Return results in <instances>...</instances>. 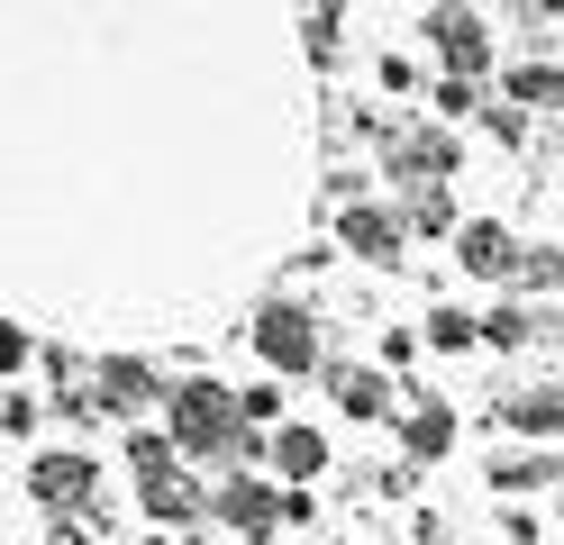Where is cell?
Listing matches in <instances>:
<instances>
[{"mask_svg": "<svg viewBox=\"0 0 564 545\" xmlns=\"http://www.w3.org/2000/svg\"><path fill=\"white\" fill-rule=\"evenodd\" d=\"M164 446L173 455H264L256 427L237 418V391L228 382H173L164 391Z\"/></svg>", "mask_w": 564, "mask_h": 545, "instance_id": "cell-1", "label": "cell"}, {"mask_svg": "<svg viewBox=\"0 0 564 545\" xmlns=\"http://www.w3.org/2000/svg\"><path fill=\"white\" fill-rule=\"evenodd\" d=\"M128 464H137V500H147V519H164V527H183V519H200V482L183 464H173V446L164 436H128Z\"/></svg>", "mask_w": 564, "mask_h": 545, "instance_id": "cell-2", "label": "cell"}, {"mask_svg": "<svg viewBox=\"0 0 564 545\" xmlns=\"http://www.w3.org/2000/svg\"><path fill=\"white\" fill-rule=\"evenodd\" d=\"M246 337H256V355L273 363V373H310V363H319V318H310L301 301H264Z\"/></svg>", "mask_w": 564, "mask_h": 545, "instance_id": "cell-3", "label": "cell"}, {"mask_svg": "<svg viewBox=\"0 0 564 545\" xmlns=\"http://www.w3.org/2000/svg\"><path fill=\"white\" fill-rule=\"evenodd\" d=\"M382 164H392L410 192H446V173L465 164V155H455L446 128H392V137H382Z\"/></svg>", "mask_w": 564, "mask_h": 545, "instance_id": "cell-4", "label": "cell"}, {"mask_svg": "<svg viewBox=\"0 0 564 545\" xmlns=\"http://www.w3.org/2000/svg\"><path fill=\"white\" fill-rule=\"evenodd\" d=\"M429 46L446 55V83H474L491 64V19L482 10H429Z\"/></svg>", "mask_w": 564, "mask_h": 545, "instance_id": "cell-5", "label": "cell"}, {"mask_svg": "<svg viewBox=\"0 0 564 545\" xmlns=\"http://www.w3.org/2000/svg\"><path fill=\"white\" fill-rule=\"evenodd\" d=\"M337 246H346V254H365V264H401L410 228H401V209H382V200H346V218H337Z\"/></svg>", "mask_w": 564, "mask_h": 545, "instance_id": "cell-6", "label": "cell"}, {"mask_svg": "<svg viewBox=\"0 0 564 545\" xmlns=\"http://www.w3.org/2000/svg\"><path fill=\"white\" fill-rule=\"evenodd\" d=\"M455 264H465L474 282H510L519 273V237L501 228V218H465V228H455Z\"/></svg>", "mask_w": 564, "mask_h": 545, "instance_id": "cell-7", "label": "cell"}, {"mask_svg": "<svg viewBox=\"0 0 564 545\" xmlns=\"http://www.w3.org/2000/svg\"><path fill=\"white\" fill-rule=\"evenodd\" d=\"M91 482H100V464H91V455H74V446H55V455L28 464V491H37L46 509H83V500H91Z\"/></svg>", "mask_w": 564, "mask_h": 545, "instance_id": "cell-8", "label": "cell"}, {"mask_svg": "<svg viewBox=\"0 0 564 545\" xmlns=\"http://www.w3.org/2000/svg\"><path fill=\"white\" fill-rule=\"evenodd\" d=\"M209 509H219V519H228L237 536H273V527H282V491H264L256 472H228V482H219V500H209Z\"/></svg>", "mask_w": 564, "mask_h": 545, "instance_id": "cell-9", "label": "cell"}, {"mask_svg": "<svg viewBox=\"0 0 564 545\" xmlns=\"http://www.w3.org/2000/svg\"><path fill=\"white\" fill-rule=\"evenodd\" d=\"M155 400V363H137V355H110L91 373V410H110V418H137Z\"/></svg>", "mask_w": 564, "mask_h": 545, "instance_id": "cell-10", "label": "cell"}, {"mask_svg": "<svg viewBox=\"0 0 564 545\" xmlns=\"http://www.w3.org/2000/svg\"><path fill=\"white\" fill-rule=\"evenodd\" d=\"M455 446V410H446V400H410V418H401V455L410 464H437Z\"/></svg>", "mask_w": 564, "mask_h": 545, "instance_id": "cell-11", "label": "cell"}, {"mask_svg": "<svg viewBox=\"0 0 564 545\" xmlns=\"http://www.w3.org/2000/svg\"><path fill=\"white\" fill-rule=\"evenodd\" d=\"M328 391H337L346 418H382V410H392V373H373V363H337Z\"/></svg>", "mask_w": 564, "mask_h": 545, "instance_id": "cell-12", "label": "cell"}, {"mask_svg": "<svg viewBox=\"0 0 564 545\" xmlns=\"http://www.w3.org/2000/svg\"><path fill=\"white\" fill-rule=\"evenodd\" d=\"M501 418H510L519 436H555V427H564V391H555V382H538V391H510V400H501Z\"/></svg>", "mask_w": 564, "mask_h": 545, "instance_id": "cell-13", "label": "cell"}, {"mask_svg": "<svg viewBox=\"0 0 564 545\" xmlns=\"http://www.w3.org/2000/svg\"><path fill=\"white\" fill-rule=\"evenodd\" d=\"M264 455H273L282 472H292V482H310V472H328V436H319V427H282Z\"/></svg>", "mask_w": 564, "mask_h": 545, "instance_id": "cell-14", "label": "cell"}, {"mask_svg": "<svg viewBox=\"0 0 564 545\" xmlns=\"http://www.w3.org/2000/svg\"><path fill=\"white\" fill-rule=\"evenodd\" d=\"M546 482H564L555 455H501L491 464V491H546Z\"/></svg>", "mask_w": 564, "mask_h": 545, "instance_id": "cell-15", "label": "cell"}, {"mask_svg": "<svg viewBox=\"0 0 564 545\" xmlns=\"http://www.w3.org/2000/svg\"><path fill=\"white\" fill-rule=\"evenodd\" d=\"M510 109H564V73L555 64H519L510 73Z\"/></svg>", "mask_w": 564, "mask_h": 545, "instance_id": "cell-16", "label": "cell"}, {"mask_svg": "<svg viewBox=\"0 0 564 545\" xmlns=\"http://www.w3.org/2000/svg\"><path fill=\"white\" fill-rule=\"evenodd\" d=\"M401 228H410V237L455 228V200H446V192H410V200H401Z\"/></svg>", "mask_w": 564, "mask_h": 545, "instance_id": "cell-17", "label": "cell"}, {"mask_svg": "<svg viewBox=\"0 0 564 545\" xmlns=\"http://www.w3.org/2000/svg\"><path fill=\"white\" fill-rule=\"evenodd\" d=\"M429 346H437V355L482 346V318H465V309H429Z\"/></svg>", "mask_w": 564, "mask_h": 545, "instance_id": "cell-18", "label": "cell"}, {"mask_svg": "<svg viewBox=\"0 0 564 545\" xmlns=\"http://www.w3.org/2000/svg\"><path fill=\"white\" fill-rule=\"evenodd\" d=\"M538 327H546L538 309H491V318H482V346H528Z\"/></svg>", "mask_w": 564, "mask_h": 545, "instance_id": "cell-19", "label": "cell"}, {"mask_svg": "<svg viewBox=\"0 0 564 545\" xmlns=\"http://www.w3.org/2000/svg\"><path fill=\"white\" fill-rule=\"evenodd\" d=\"M510 282H528V291L564 282V254H555V246H519V273H510Z\"/></svg>", "mask_w": 564, "mask_h": 545, "instance_id": "cell-20", "label": "cell"}, {"mask_svg": "<svg viewBox=\"0 0 564 545\" xmlns=\"http://www.w3.org/2000/svg\"><path fill=\"white\" fill-rule=\"evenodd\" d=\"M301 28H310V55H337V28H346V19H337V10H310Z\"/></svg>", "mask_w": 564, "mask_h": 545, "instance_id": "cell-21", "label": "cell"}, {"mask_svg": "<svg viewBox=\"0 0 564 545\" xmlns=\"http://www.w3.org/2000/svg\"><path fill=\"white\" fill-rule=\"evenodd\" d=\"M474 109H482L474 83H437V119H474Z\"/></svg>", "mask_w": 564, "mask_h": 545, "instance_id": "cell-22", "label": "cell"}, {"mask_svg": "<svg viewBox=\"0 0 564 545\" xmlns=\"http://www.w3.org/2000/svg\"><path fill=\"white\" fill-rule=\"evenodd\" d=\"M28 355H37V346H28V327H10V318H0V373H19Z\"/></svg>", "mask_w": 564, "mask_h": 545, "instance_id": "cell-23", "label": "cell"}, {"mask_svg": "<svg viewBox=\"0 0 564 545\" xmlns=\"http://www.w3.org/2000/svg\"><path fill=\"white\" fill-rule=\"evenodd\" d=\"M0 427H10V436H28V427H37V400H28V391H10V400H0Z\"/></svg>", "mask_w": 564, "mask_h": 545, "instance_id": "cell-24", "label": "cell"}, {"mask_svg": "<svg viewBox=\"0 0 564 545\" xmlns=\"http://www.w3.org/2000/svg\"><path fill=\"white\" fill-rule=\"evenodd\" d=\"M555 509H564V491H555Z\"/></svg>", "mask_w": 564, "mask_h": 545, "instance_id": "cell-25", "label": "cell"}, {"mask_svg": "<svg viewBox=\"0 0 564 545\" xmlns=\"http://www.w3.org/2000/svg\"><path fill=\"white\" fill-rule=\"evenodd\" d=\"M555 391H564V382H555Z\"/></svg>", "mask_w": 564, "mask_h": 545, "instance_id": "cell-26", "label": "cell"}]
</instances>
